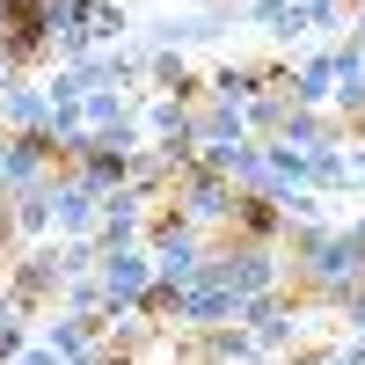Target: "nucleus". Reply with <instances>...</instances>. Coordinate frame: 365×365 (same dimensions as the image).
Returning <instances> with one entry per match:
<instances>
[{
  "label": "nucleus",
  "instance_id": "1",
  "mask_svg": "<svg viewBox=\"0 0 365 365\" xmlns=\"http://www.w3.org/2000/svg\"><path fill=\"white\" fill-rule=\"evenodd\" d=\"M0 29H8V51L29 58V51H37V29H44V0H8V22H0Z\"/></svg>",
  "mask_w": 365,
  "mask_h": 365
}]
</instances>
